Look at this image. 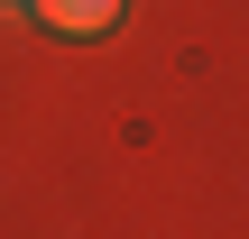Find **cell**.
Segmentation results:
<instances>
[{
    "instance_id": "cell-1",
    "label": "cell",
    "mask_w": 249,
    "mask_h": 239,
    "mask_svg": "<svg viewBox=\"0 0 249 239\" xmlns=\"http://www.w3.org/2000/svg\"><path fill=\"white\" fill-rule=\"evenodd\" d=\"M28 18L55 28V37H111L120 28V0H28Z\"/></svg>"
},
{
    "instance_id": "cell-2",
    "label": "cell",
    "mask_w": 249,
    "mask_h": 239,
    "mask_svg": "<svg viewBox=\"0 0 249 239\" xmlns=\"http://www.w3.org/2000/svg\"><path fill=\"white\" fill-rule=\"evenodd\" d=\"M0 9H28V0H0Z\"/></svg>"
}]
</instances>
